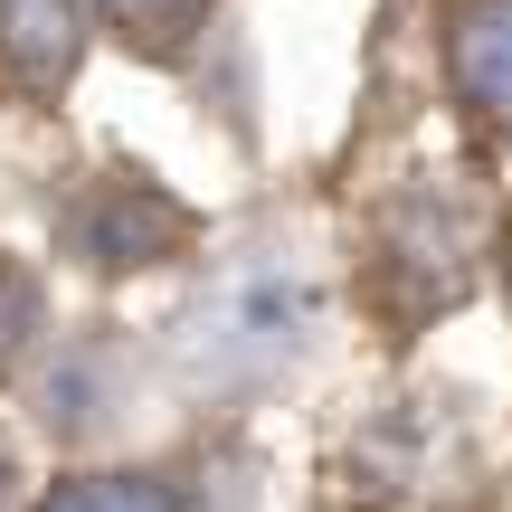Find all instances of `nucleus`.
Listing matches in <instances>:
<instances>
[{
	"label": "nucleus",
	"instance_id": "obj_1",
	"mask_svg": "<svg viewBox=\"0 0 512 512\" xmlns=\"http://www.w3.org/2000/svg\"><path fill=\"white\" fill-rule=\"evenodd\" d=\"M313 323H323V275H313L304 256L256 247L190 304L181 380L190 389H256V380H275V370L313 342Z\"/></svg>",
	"mask_w": 512,
	"mask_h": 512
},
{
	"label": "nucleus",
	"instance_id": "obj_2",
	"mask_svg": "<svg viewBox=\"0 0 512 512\" xmlns=\"http://www.w3.org/2000/svg\"><path fill=\"white\" fill-rule=\"evenodd\" d=\"M67 247L86 256V266H105V275H124V266H162V256H181L190 247V209L171 200V190H152V181H133V171H105V181H86L67 200Z\"/></svg>",
	"mask_w": 512,
	"mask_h": 512
},
{
	"label": "nucleus",
	"instance_id": "obj_3",
	"mask_svg": "<svg viewBox=\"0 0 512 512\" xmlns=\"http://www.w3.org/2000/svg\"><path fill=\"white\" fill-rule=\"evenodd\" d=\"M446 76H456V95H465L475 124L512 133V0H456Z\"/></svg>",
	"mask_w": 512,
	"mask_h": 512
},
{
	"label": "nucleus",
	"instance_id": "obj_4",
	"mask_svg": "<svg viewBox=\"0 0 512 512\" xmlns=\"http://www.w3.org/2000/svg\"><path fill=\"white\" fill-rule=\"evenodd\" d=\"M86 48V10L76 0H0V67L19 86H57Z\"/></svg>",
	"mask_w": 512,
	"mask_h": 512
},
{
	"label": "nucleus",
	"instance_id": "obj_5",
	"mask_svg": "<svg viewBox=\"0 0 512 512\" xmlns=\"http://www.w3.org/2000/svg\"><path fill=\"white\" fill-rule=\"evenodd\" d=\"M38 332H48V294H38V275L19 256H0V380L38 351Z\"/></svg>",
	"mask_w": 512,
	"mask_h": 512
},
{
	"label": "nucleus",
	"instance_id": "obj_6",
	"mask_svg": "<svg viewBox=\"0 0 512 512\" xmlns=\"http://www.w3.org/2000/svg\"><path fill=\"white\" fill-rule=\"evenodd\" d=\"M38 512H181V503H171V484H152V475H76Z\"/></svg>",
	"mask_w": 512,
	"mask_h": 512
},
{
	"label": "nucleus",
	"instance_id": "obj_7",
	"mask_svg": "<svg viewBox=\"0 0 512 512\" xmlns=\"http://www.w3.org/2000/svg\"><path fill=\"white\" fill-rule=\"evenodd\" d=\"M209 0H105V19H124V38H143V48H171V38L200 29Z\"/></svg>",
	"mask_w": 512,
	"mask_h": 512
},
{
	"label": "nucleus",
	"instance_id": "obj_8",
	"mask_svg": "<svg viewBox=\"0 0 512 512\" xmlns=\"http://www.w3.org/2000/svg\"><path fill=\"white\" fill-rule=\"evenodd\" d=\"M503 266H512V247H503Z\"/></svg>",
	"mask_w": 512,
	"mask_h": 512
}]
</instances>
